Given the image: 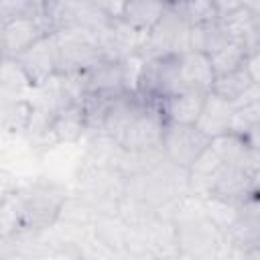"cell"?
Masks as SVG:
<instances>
[{
    "instance_id": "6da1fadb",
    "label": "cell",
    "mask_w": 260,
    "mask_h": 260,
    "mask_svg": "<svg viewBox=\"0 0 260 260\" xmlns=\"http://www.w3.org/2000/svg\"><path fill=\"white\" fill-rule=\"evenodd\" d=\"M102 32L85 26H65L53 30L59 51V75H75L108 59L102 47Z\"/></svg>"
},
{
    "instance_id": "7a4b0ae2",
    "label": "cell",
    "mask_w": 260,
    "mask_h": 260,
    "mask_svg": "<svg viewBox=\"0 0 260 260\" xmlns=\"http://www.w3.org/2000/svg\"><path fill=\"white\" fill-rule=\"evenodd\" d=\"M179 77V55H162L142 59L136 71L134 93H138L146 102L158 104L160 100L181 91Z\"/></svg>"
},
{
    "instance_id": "3957f363",
    "label": "cell",
    "mask_w": 260,
    "mask_h": 260,
    "mask_svg": "<svg viewBox=\"0 0 260 260\" xmlns=\"http://www.w3.org/2000/svg\"><path fill=\"white\" fill-rule=\"evenodd\" d=\"M162 126H165V118L160 114L158 104L144 102L140 112L122 130V134L114 140V144L126 152H132V154L160 150Z\"/></svg>"
},
{
    "instance_id": "277c9868",
    "label": "cell",
    "mask_w": 260,
    "mask_h": 260,
    "mask_svg": "<svg viewBox=\"0 0 260 260\" xmlns=\"http://www.w3.org/2000/svg\"><path fill=\"white\" fill-rule=\"evenodd\" d=\"M209 140L211 138L193 124L165 122L162 138H160V152L171 165L187 171L195 162V158L207 148Z\"/></svg>"
},
{
    "instance_id": "5b68a950",
    "label": "cell",
    "mask_w": 260,
    "mask_h": 260,
    "mask_svg": "<svg viewBox=\"0 0 260 260\" xmlns=\"http://www.w3.org/2000/svg\"><path fill=\"white\" fill-rule=\"evenodd\" d=\"M189 28L191 26L167 6L162 18L148 30L140 57L148 59L162 55H181L189 51Z\"/></svg>"
},
{
    "instance_id": "8992f818",
    "label": "cell",
    "mask_w": 260,
    "mask_h": 260,
    "mask_svg": "<svg viewBox=\"0 0 260 260\" xmlns=\"http://www.w3.org/2000/svg\"><path fill=\"white\" fill-rule=\"evenodd\" d=\"M14 59L22 67L30 87H45L59 75V51L53 32L37 39Z\"/></svg>"
},
{
    "instance_id": "52a82bcc",
    "label": "cell",
    "mask_w": 260,
    "mask_h": 260,
    "mask_svg": "<svg viewBox=\"0 0 260 260\" xmlns=\"http://www.w3.org/2000/svg\"><path fill=\"white\" fill-rule=\"evenodd\" d=\"M2 30H4V55L6 57L20 55L37 39L49 32L41 10H32V8L28 12H22L18 16L4 20Z\"/></svg>"
},
{
    "instance_id": "ba28073f",
    "label": "cell",
    "mask_w": 260,
    "mask_h": 260,
    "mask_svg": "<svg viewBox=\"0 0 260 260\" xmlns=\"http://www.w3.org/2000/svg\"><path fill=\"white\" fill-rule=\"evenodd\" d=\"M83 134H87V122H85V112H83L81 100L65 102L53 110V118H51V126H49L51 144L75 142Z\"/></svg>"
},
{
    "instance_id": "9c48e42d",
    "label": "cell",
    "mask_w": 260,
    "mask_h": 260,
    "mask_svg": "<svg viewBox=\"0 0 260 260\" xmlns=\"http://www.w3.org/2000/svg\"><path fill=\"white\" fill-rule=\"evenodd\" d=\"M209 148L223 165L244 167L250 171H258V146H252L238 132H223L209 140Z\"/></svg>"
},
{
    "instance_id": "30bf717a",
    "label": "cell",
    "mask_w": 260,
    "mask_h": 260,
    "mask_svg": "<svg viewBox=\"0 0 260 260\" xmlns=\"http://www.w3.org/2000/svg\"><path fill=\"white\" fill-rule=\"evenodd\" d=\"M219 24L225 30V35L242 43L248 49V53L260 51V12L240 6L219 16Z\"/></svg>"
},
{
    "instance_id": "8fae6325",
    "label": "cell",
    "mask_w": 260,
    "mask_h": 260,
    "mask_svg": "<svg viewBox=\"0 0 260 260\" xmlns=\"http://www.w3.org/2000/svg\"><path fill=\"white\" fill-rule=\"evenodd\" d=\"M207 91L199 89H181L165 100L158 102L160 114L165 122H175V124H197V118L201 114L203 102H205Z\"/></svg>"
},
{
    "instance_id": "7c38bea8",
    "label": "cell",
    "mask_w": 260,
    "mask_h": 260,
    "mask_svg": "<svg viewBox=\"0 0 260 260\" xmlns=\"http://www.w3.org/2000/svg\"><path fill=\"white\" fill-rule=\"evenodd\" d=\"M179 77H181L183 89L209 91L213 85L215 73H213L207 53H201V51L181 53L179 55Z\"/></svg>"
},
{
    "instance_id": "4fadbf2b",
    "label": "cell",
    "mask_w": 260,
    "mask_h": 260,
    "mask_svg": "<svg viewBox=\"0 0 260 260\" xmlns=\"http://www.w3.org/2000/svg\"><path fill=\"white\" fill-rule=\"evenodd\" d=\"M232 116H234V104L230 100L219 98L213 91H207L205 102H203V108H201V114H199L195 126L203 134H207L209 138H213V136L223 134V132L230 130Z\"/></svg>"
},
{
    "instance_id": "5bb4252c",
    "label": "cell",
    "mask_w": 260,
    "mask_h": 260,
    "mask_svg": "<svg viewBox=\"0 0 260 260\" xmlns=\"http://www.w3.org/2000/svg\"><path fill=\"white\" fill-rule=\"evenodd\" d=\"M167 0H128L122 20L130 26L148 32L165 14Z\"/></svg>"
},
{
    "instance_id": "9a60e30c",
    "label": "cell",
    "mask_w": 260,
    "mask_h": 260,
    "mask_svg": "<svg viewBox=\"0 0 260 260\" xmlns=\"http://www.w3.org/2000/svg\"><path fill=\"white\" fill-rule=\"evenodd\" d=\"M246 55H248V49H246L242 43L234 41V39H228V41H225L223 45H219L215 51L207 53L209 63H211L215 75H223V73L236 71L238 67H242Z\"/></svg>"
},
{
    "instance_id": "2e32d148",
    "label": "cell",
    "mask_w": 260,
    "mask_h": 260,
    "mask_svg": "<svg viewBox=\"0 0 260 260\" xmlns=\"http://www.w3.org/2000/svg\"><path fill=\"white\" fill-rule=\"evenodd\" d=\"M254 83H258V81H254V79L250 77V73H248L244 67H238L236 71H230V73H223V75H215L213 85H211L209 91H213V93H217L219 98L230 100V102L234 104V102H236L246 89H250Z\"/></svg>"
},
{
    "instance_id": "e0dca14e",
    "label": "cell",
    "mask_w": 260,
    "mask_h": 260,
    "mask_svg": "<svg viewBox=\"0 0 260 260\" xmlns=\"http://www.w3.org/2000/svg\"><path fill=\"white\" fill-rule=\"evenodd\" d=\"M32 110L35 106L26 100H14V102H8L2 110H0V126L6 130V132H26L28 128V122H30V116H32Z\"/></svg>"
},
{
    "instance_id": "ac0fdd59",
    "label": "cell",
    "mask_w": 260,
    "mask_h": 260,
    "mask_svg": "<svg viewBox=\"0 0 260 260\" xmlns=\"http://www.w3.org/2000/svg\"><path fill=\"white\" fill-rule=\"evenodd\" d=\"M0 87L8 91H20L28 85V79L14 57H0Z\"/></svg>"
},
{
    "instance_id": "d6986e66",
    "label": "cell",
    "mask_w": 260,
    "mask_h": 260,
    "mask_svg": "<svg viewBox=\"0 0 260 260\" xmlns=\"http://www.w3.org/2000/svg\"><path fill=\"white\" fill-rule=\"evenodd\" d=\"M91 2L108 20H116V18H122L128 0H91Z\"/></svg>"
},
{
    "instance_id": "ffe728a7",
    "label": "cell",
    "mask_w": 260,
    "mask_h": 260,
    "mask_svg": "<svg viewBox=\"0 0 260 260\" xmlns=\"http://www.w3.org/2000/svg\"><path fill=\"white\" fill-rule=\"evenodd\" d=\"M30 10L28 0H0V22Z\"/></svg>"
},
{
    "instance_id": "44dd1931",
    "label": "cell",
    "mask_w": 260,
    "mask_h": 260,
    "mask_svg": "<svg viewBox=\"0 0 260 260\" xmlns=\"http://www.w3.org/2000/svg\"><path fill=\"white\" fill-rule=\"evenodd\" d=\"M209 2L215 6L219 16H223V14H228V12H232V10L242 6V0H209Z\"/></svg>"
},
{
    "instance_id": "7402d4cb",
    "label": "cell",
    "mask_w": 260,
    "mask_h": 260,
    "mask_svg": "<svg viewBox=\"0 0 260 260\" xmlns=\"http://www.w3.org/2000/svg\"><path fill=\"white\" fill-rule=\"evenodd\" d=\"M242 6H246L254 12H260V0H242Z\"/></svg>"
},
{
    "instance_id": "603a6c76",
    "label": "cell",
    "mask_w": 260,
    "mask_h": 260,
    "mask_svg": "<svg viewBox=\"0 0 260 260\" xmlns=\"http://www.w3.org/2000/svg\"><path fill=\"white\" fill-rule=\"evenodd\" d=\"M28 2H30V8L32 10H41L43 4H45V0H28Z\"/></svg>"
},
{
    "instance_id": "cb8c5ba5",
    "label": "cell",
    "mask_w": 260,
    "mask_h": 260,
    "mask_svg": "<svg viewBox=\"0 0 260 260\" xmlns=\"http://www.w3.org/2000/svg\"><path fill=\"white\" fill-rule=\"evenodd\" d=\"M4 55V30H2V22H0V57Z\"/></svg>"
}]
</instances>
